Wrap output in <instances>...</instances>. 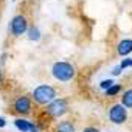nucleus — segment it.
Here are the masks:
<instances>
[{"mask_svg":"<svg viewBox=\"0 0 132 132\" xmlns=\"http://www.w3.org/2000/svg\"><path fill=\"white\" fill-rule=\"evenodd\" d=\"M51 73L53 76L57 79V81H70L73 76H75V67L69 62H54L53 64V69H51Z\"/></svg>","mask_w":132,"mask_h":132,"instance_id":"f257e3e1","label":"nucleus"},{"mask_svg":"<svg viewBox=\"0 0 132 132\" xmlns=\"http://www.w3.org/2000/svg\"><path fill=\"white\" fill-rule=\"evenodd\" d=\"M33 98L39 104H50L51 101L56 100V90L51 86H48V84H42V86L34 89Z\"/></svg>","mask_w":132,"mask_h":132,"instance_id":"f03ea898","label":"nucleus"},{"mask_svg":"<svg viewBox=\"0 0 132 132\" xmlns=\"http://www.w3.org/2000/svg\"><path fill=\"white\" fill-rule=\"evenodd\" d=\"M69 109V104H67V100L64 98H59V100H54L51 101L48 106H47V113L53 118H57L61 115H64Z\"/></svg>","mask_w":132,"mask_h":132,"instance_id":"7ed1b4c3","label":"nucleus"},{"mask_svg":"<svg viewBox=\"0 0 132 132\" xmlns=\"http://www.w3.org/2000/svg\"><path fill=\"white\" fill-rule=\"evenodd\" d=\"M25 31H28V22L23 14H17L11 20V33L14 36H22Z\"/></svg>","mask_w":132,"mask_h":132,"instance_id":"20e7f679","label":"nucleus"},{"mask_svg":"<svg viewBox=\"0 0 132 132\" xmlns=\"http://www.w3.org/2000/svg\"><path fill=\"white\" fill-rule=\"evenodd\" d=\"M126 117H127V113H126V109H124L123 104H115V106H112L110 110H109V118H110V121L115 123V124L124 123V121H126Z\"/></svg>","mask_w":132,"mask_h":132,"instance_id":"39448f33","label":"nucleus"},{"mask_svg":"<svg viewBox=\"0 0 132 132\" xmlns=\"http://www.w3.org/2000/svg\"><path fill=\"white\" fill-rule=\"evenodd\" d=\"M13 109L17 113L27 115V113L31 112V100L28 96H17L14 100V103H13Z\"/></svg>","mask_w":132,"mask_h":132,"instance_id":"423d86ee","label":"nucleus"},{"mask_svg":"<svg viewBox=\"0 0 132 132\" xmlns=\"http://www.w3.org/2000/svg\"><path fill=\"white\" fill-rule=\"evenodd\" d=\"M117 51H118V54H121V56L129 54V53L132 51V39H123V40L118 44Z\"/></svg>","mask_w":132,"mask_h":132,"instance_id":"0eeeda50","label":"nucleus"},{"mask_svg":"<svg viewBox=\"0 0 132 132\" xmlns=\"http://www.w3.org/2000/svg\"><path fill=\"white\" fill-rule=\"evenodd\" d=\"M56 132H75V126L72 121H61L56 127Z\"/></svg>","mask_w":132,"mask_h":132,"instance_id":"6e6552de","label":"nucleus"},{"mask_svg":"<svg viewBox=\"0 0 132 132\" xmlns=\"http://www.w3.org/2000/svg\"><path fill=\"white\" fill-rule=\"evenodd\" d=\"M14 124H16V127H17L19 130H22V132H30V126H31L30 121H27V120H23V118H17V120H14Z\"/></svg>","mask_w":132,"mask_h":132,"instance_id":"1a4fd4ad","label":"nucleus"},{"mask_svg":"<svg viewBox=\"0 0 132 132\" xmlns=\"http://www.w3.org/2000/svg\"><path fill=\"white\" fill-rule=\"evenodd\" d=\"M121 104L124 107H132V89L126 90L121 96Z\"/></svg>","mask_w":132,"mask_h":132,"instance_id":"9d476101","label":"nucleus"},{"mask_svg":"<svg viewBox=\"0 0 132 132\" xmlns=\"http://www.w3.org/2000/svg\"><path fill=\"white\" fill-rule=\"evenodd\" d=\"M28 39L30 40H39L40 39V33H39V30L36 27L28 28Z\"/></svg>","mask_w":132,"mask_h":132,"instance_id":"9b49d317","label":"nucleus"},{"mask_svg":"<svg viewBox=\"0 0 132 132\" xmlns=\"http://www.w3.org/2000/svg\"><path fill=\"white\" fill-rule=\"evenodd\" d=\"M120 90H121V86H120V84H113L110 89L106 90V95H107V96H115Z\"/></svg>","mask_w":132,"mask_h":132,"instance_id":"f8f14e48","label":"nucleus"},{"mask_svg":"<svg viewBox=\"0 0 132 132\" xmlns=\"http://www.w3.org/2000/svg\"><path fill=\"white\" fill-rule=\"evenodd\" d=\"M112 86H113V81H112V79H104V81H103V82L100 84V87H101V89H104V90L110 89Z\"/></svg>","mask_w":132,"mask_h":132,"instance_id":"ddd939ff","label":"nucleus"},{"mask_svg":"<svg viewBox=\"0 0 132 132\" xmlns=\"http://www.w3.org/2000/svg\"><path fill=\"white\" fill-rule=\"evenodd\" d=\"M30 132H39V126L31 123V126H30Z\"/></svg>","mask_w":132,"mask_h":132,"instance_id":"4468645a","label":"nucleus"},{"mask_svg":"<svg viewBox=\"0 0 132 132\" xmlns=\"http://www.w3.org/2000/svg\"><path fill=\"white\" fill-rule=\"evenodd\" d=\"M82 132H100V130H98L96 127H92V126H89V127H86Z\"/></svg>","mask_w":132,"mask_h":132,"instance_id":"2eb2a0df","label":"nucleus"},{"mask_svg":"<svg viewBox=\"0 0 132 132\" xmlns=\"http://www.w3.org/2000/svg\"><path fill=\"white\" fill-rule=\"evenodd\" d=\"M121 70H123V69L120 67V65H117V67L113 69V72H112V73H113V75H120V73H121Z\"/></svg>","mask_w":132,"mask_h":132,"instance_id":"dca6fc26","label":"nucleus"},{"mask_svg":"<svg viewBox=\"0 0 132 132\" xmlns=\"http://www.w3.org/2000/svg\"><path fill=\"white\" fill-rule=\"evenodd\" d=\"M5 124H6L5 118H3V117H0V127H5Z\"/></svg>","mask_w":132,"mask_h":132,"instance_id":"f3484780","label":"nucleus"},{"mask_svg":"<svg viewBox=\"0 0 132 132\" xmlns=\"http://www.w3.org/2000/svg\"><path fill=\"white\" fill-rule=\"evenodd\" d=\"M130 65H132V59H130Z\"/></svg>","mask_w":132,"mask_h":132,"instance_id":"a211bd4d","label":"nucleus"}]
</instances>
